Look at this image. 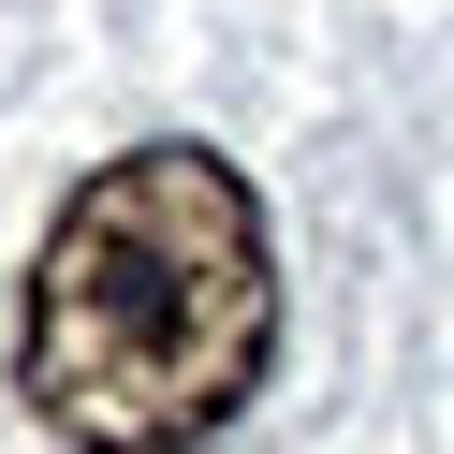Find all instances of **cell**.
<instances>
[{
    "instance_id": "cell-1",
    "label": "cell",
    "mask_w": 454,
    "mask_h": 454,
    "mask_svg": "<svg viewBox=\"0 0 454 454\" xmlns=\"http://www.w3.org/2000/svg\"><path fill=\"white\" fill-rule=\"evenodd\" d=\"M278 366V235L220 147H118L30 249L15 395L74 454H206Z\"/></svg>"
}]
</instances>
